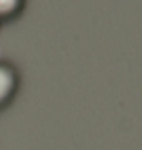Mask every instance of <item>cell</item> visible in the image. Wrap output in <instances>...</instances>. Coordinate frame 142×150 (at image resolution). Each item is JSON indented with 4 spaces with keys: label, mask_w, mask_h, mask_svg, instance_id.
<instances>
[{
    "label": "cell",
    "mask_w": 142,
    "mask_h": 150,
    "mask_svg": "<svg viewBox=\"0 0 142 150\" xmlns=\"http://www.w3.org/2000/svg\"><path fill=\"white\" fill-rule=\"evenodd\" d=\"M17 89V74L6 63H0V108L6 106Z\"/></svg>",
    "instance_id": "1"
},
{
    "label": "cell",
    "mask_w": 142,
    "mask_h": 150,
    "mask_svg": "<svg viewBox=\"0 0 142 150\" xmlns=\"http://www.w3.org/2000/svg\"><path fill=\"white\" fill-rule=\"evenodd\" d=\"M25 0H0V21L11 19L21 11Z\"/></svg>",
    "instance_id": "2"
}]
</instances>
